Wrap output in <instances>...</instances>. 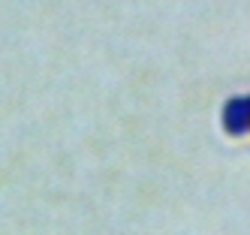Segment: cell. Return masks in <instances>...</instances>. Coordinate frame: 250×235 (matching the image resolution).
Listing matches in <instances>:
<instances>
[{
    "mask_svg": "<svg viewBox=\"0 0 250 235\" xmlns=\"http://www.w3.org/2000/svg\"><path fill=\"white\" fill-rule=\"evenodd\" d=\"M247 115H250V103H247V97L229 100V103H226V112H223L226 130H229V133H235V136H241V133L247 130Z\"/></svg>",
    "mask_w": 250,
    "mask_h": 235,
    "instance_id": "6da1fadb",
    "label": "cell"
}]
</instances>
